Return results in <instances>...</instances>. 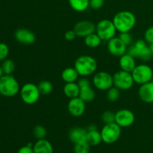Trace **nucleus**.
<instances>
[{
  "instance_id": "nucleus-1",
  "label": "nucleus",
  "mask_w": 153,
  "mask_h": 153,
  "mask_svg": "<svg viewBox=\"0 0 153 153\" xmlns=\"http://www.w3.org/2000/svg\"><path fill=\"white\" fill-rule=\"evenodd\" d=\"M112 21L117 31L122 33L130 32L135 25L137 19L132 12L129 10H121L114 15Z\"/></svg>"
},
{
  "instance_id": "nucleus-2",
  "label": "nucleus",
  "mask_w": 153,
  "mask_h": 153,
  "mask_svg": "<svg viewBox=\"0 0 153 153\" xmlns=\"http://www.w3.org/2000/svg\"><path fill=\"white\" fill-rule=\"evenodd\" d=\"M74 67L79 76L86 77L96 72L97 69V60L91 55H81L76 58Z\"/></svg>"
},
{
  "instance_id": "nucleus-3",
  "label": "nucleus",
  "mask_w": 153,
  "mask_h": 153,
  "mask_svg": "<svg viewBox=\"0 0 153 153\" xmlns=\"http://www.w3.org/2000/svg\"><path fill=\"white\" fill-rule=\"evenodd\" d=\"M127 53L131 55L134 58L146 62L152 59L153 57L149 46L145 40H137L135 43L127 49Z\"/></svg>"
},
{
  "instance_id": "nucleus-4",
  "label": "nucleus",
  "mask_w": 153,
  "mask_h": 153,
  "mask_svg": "<svg viewBox=\"0 0 153 153\" xmlns=\"http://www.w3.org/2000/svg\"><path fill=\"white\" fill-rule=\"evenodd\" d=\"M20 91L17 80L12 75H3L0 79V94L5 97L16 96Z\"/></svg>"
},
{
  "instance_id": "nucleus-5",
  "label": "nucleus",
  "mask_w": 153,
  "mask_h": 153,
  "mask_svg": "<svg viewBox=\"0 0 153 153\" xmlns=\"http://www.w3.org/2000/svg\"><path fill=\"white\" fill-rule=\"evenodd\" d=\"M20 97L22 102L27 105H34L39 100L40 93L35 84L28 82L20 88Z\"/></svg>"
},
{
  "instance_id": "nucleus-6",
  "label": "nucleus",
  "mask_w": 153,
  "mask_h": 153,
  "mask_svg": "<svg viewBox=\"0 0 153 153\" xmlns=\"http://www.w3.org/2000/svg\"><path fill=\"white\" fill-rule=\"evenodd\" d=\"M117 31L113 21L109 19H102L96 25V33L102 41H108L114 37Z\"/></svg>"
},
{
  "instance_id": "nucleus-7",
  "label": "nucleus",
  "mask_w": 153,
  "mask_h": 153,
  "mask_svg": "<svg viewBox=\"0 0 153 153\" xmlns=\"http://www.w3.org/2000/svg\"><path fill=\"white\" fill-rule=\"evenodd\" d=\"M131 75L134 83L141 85L152 80L153 70L147 64H138L131 72Z\"/></svg>"
},
{
  "instance_id": "nucleus-8",
  "label": "nucleus",
  "mask_w": 153,
  "mask_h": 153,
  "mask_svg": "<svg viewBox=\"0 0 153 153\" xmlns=\"http://www.w3.org/2000/svg\"><path fill=\"white\" fill-rule=\"evenodd\" d=\"M101 135L102 142L111 144L120 139L121 135V127L116 123L105 124L101 130Z\"/></svg>"
},
{
  "instance_id": "nucleus-9",
  "label": "nucleus",
  "mask_w": 153,
  "mask_h": 153,
  "mask_svg": "<svg viewBox=\"0 0 153 153\" xmlns=\"http://www.w3.org/2000/svg\"><path fill=\"white\" fill-rule=\"evenodd\" d=\"M114 86L120 91H128L134 85V82L131 73L119 70L113 76Z\"/></svg>"
},
{
  "instance_id": "nucleus-10",
  "label": "nucleus",
  "mask_w": 153,
  "mask_h": 153,
  "mask_svg": "<svg viewBox=\"0 0 153 153\" xmlns=\"http://www.w3.org/2000/svg\"><path fill=\"white\" fill-rule=\"evenodd\" d=\"M93 84L97 89L107 91L114 86L113 76L108 72H99L94 75Z\"/></svg>"
},
{
  "instance_id": "nucleus-11",
  "label": "nucleus",
  "mask_w": 153,
  "mask_h": 153,
  "mask_svg": "<svg viewBox=\"0 0 153 153\" xmlns=\"http://www.w3.org/2000/svg\"><path fill=\"white\" fill-rule=\"evenodd\" d=\"M135 121V116L128 109H121L115 113V123L121 128H127L133 125Z\"/></svg>"
},
{
  "instance_id": "nucleus-12",
  "label": "nucleus",
  "mask_w": 153,
  "mask_h": 153,
  "mask_svg": "<svg viewBox=\"0 0 153 153\" xmlns=\"http://www.w3.org/2000/svg\"><path fill=\"white\" fill-rule=\"evenodd\" d=\"M107 48L111 55L120 57L127 52V46L119 37H114L108 41Z\"/></svg>"
},
{
  "instance_id": "nucleus-13",
  "label": "nucleus",
  "mask_w": 153,
  "mask_h": 153,
  "mask_svg": "<svg viewBox=\"0 0 153 153\" xmlns=\"http://www.w3.org/2000/svg\"><path fill=\"white\" fill-rule=\"evenodd\" d=\"M73 30L77 37L85 38L87 36L96 32V25L92 21L82 20L75 25Z\"/></svg>"
},
{
  "instance_id": "nucleus-14",
  "label": "nucleus",
  "mask_w": 153,
  "mask_h": 153,
  "mask_svg": "<svg viewBox=\"0 0 153 153\" xmlns=\"http://www.w3.org/2000/svg\"><path fill=\"white\" fill-rule=\"evenodd\" d=\"M85 103L83 100L79 97L70 99L67 105L68 112L75 117H79L84 114L85 111Z\"/></svg>"
},
{
  "instance_id": "nucleus-15",
  "label": "nucleus",
  "mask_w": 153,
  "mask_h": 153,
  "mask_svg": "<svg viewBox=\"0 0 153 153\" xmlns=\"http://www.w3.org/2000/svg\"><path fill=\"white\" fill-rule=\"evenodd\" d=\"M14 37L16 41L25 45L32 44L36 40L34 33L26 28H19L16 30L15 31Z\"/></svg>"
},
{
  "instance_id": "nucleus-16",
  "label": "nucleus",
  "mask_w": 153,
  "mask_h": 153,
  "mask_svg": "<svg viewBox=\"0 0 153 153\" xmlns=\"http://www.w3.org/2000/svg\"><path fill=\"white\" fill-rule=\"evenodd\" d=\"M138 96L140 100L145 103H153V82H147L140 85L138 90Z\"/></svg>"
},
{
  "instance_id": "nucleus-17",
  "label": "nucleus",
  "mask_w": 153,
  "mask_h": 153,
  "mask_svg": "<svg viewBox=\"0 0 153 153\" xmlns=\"http://www.w3.org/2000/svg\"><path fill=\"white\" fill-rule=\"evenodd\" d=\"M88 130L82 127H74L69 131L68 137L73 143H79L86 140Z\"/></svg>"
},
{
  "instance_id": "nucleus-18",
  "label": "nucleus",
  "mask_w": 153,
  "mask_h": 153,
  "mask_svg": "<svg viewBox=\"0 0 153 153\" xmlns=\"http://www.w3.org/2000/svg\"><path fill=\"white\" fill-rule=\"evenodd\" d=\"M135 59L136 58H134V57L131 56V55H129L127 52L124 54L123 55L120 57L119 64L121 70L131 73L137 66Z\"/></svg>"
},
{
  "instance_id": "nucleus-19",
  "label": "nucleus",
  "mask_w": 153,
  "mask_h": 153,
  "mask_svg": "<svg viewBox=\"0 0 153 153\" xmlns=\"http://www.w3.org/2000/svg\"><path fill=\"white\" fill-rule=\"evenodd\" d=\"M34 153H54L53 146L49 140L46 139L37 140L33 146Z\"/></svg>"
},
{
  "instance_id": "nucleus-20",
  "label": "nucleus",
  "mask_w": 153,
  "mask_h": 153,
  "mask_svg": "<svg viewBox=\"0 0 153 153\" xmlns=\"http://www.w3.org/2000/svg\"><path fill=\"white\" fill-rule=\"evenodd\" d=\"M63 91L66 97L68 98H76V97H79L80 88L77 82H70V83L65 84L63 88Z\"/></svg>"
},
{
  "instance_id": "nucleus-21",
  "label": "nucleus",
  "mask_w": 153,
  "mask_h": 153,
  "mask_svg": "<svg viewBox=\"0 0 153 153\" xmlns=\"http://www.w3.org/2000/svg\"><path fill=\"white\" fill-rule=\"evenodd\" d=\"M79 76H80L75 67H67L64 69L61 73V78L65 83L76 82Z\"/></svg>"
},
{
  "instance_id": "nucleus-22",
  "label": "nucleus",
  "mask_w": 153,
  "mask_h": 153,
  "mask_svg": "<svg viewBox=\"0 0 153 153\" xmlns=\"http://www.w3.org/2000/svg\"><path fill=\"white\" fill-rule=\"evenodd\" d=\"M79 98L82 99L85 102H91L94 101L96 97V93L94 88H91V85L83 88H80Z\"/></svg>"
},
{
  "instance_id": "nucleus-23",
  "label": "nucleus",
  "mask_w": 153,
  "mask_h": 153,
  "mask_svg": "<svg viewBox=\"0 0 153 153\" xmlns=\"http://www.w3.org/2000/svg\"><path fill=\"white\" fill-rule=\"evenodd\" d=\"M86 141L88 142L91 146H98V145H100V143L102 142L101 132L99 131L97 129L88 131Z\"/></svg>"
},
{
  "instance_id": "nucleus-24",
  "label": "nucleus",
  "mask_w": 153,
  "mask_h": 153,
  "mask_svg": "<svg viewBox=\"0 0 153 153\" xmlns=\"http://www.w3.org/2000/svg\"><path fill=\"white\" fill-rule=\"evenodd\" d=\"M72 9L77 12L85 11L90 7V0H68Z\"/></svg>"
},
{
  "instance_id": "nucleus-25",
  "label": "nucleus",
  "mask_w": 153,
  "mask_h": 153,
  "mask_svg": "<svg viewBox=\"0 0 153 153\" xmlns=\"http://www.w3.org/2000/svg\"><path fill=\"white\" fill-rule=\"evenodd\" d=\"M102 41V39L96 32L85 37V44L88 48H92V49L99 47L101 45Z\"/></svg>"
},
{
  "instance_id": "nucleus-26",
  "label": "nucleus",
  "mask_w": 153,
  "mask_h": 153,
  "mask_svg": "<svg viewBox=\"0 0 153 153\" xmlns=\"http://www.w3.org/2000/svg\"><path fill=\"white\" fill-rule=\"evenodd\" d=\"M39 91L43 96H46L50 94L53 91V85L51 82L47 80H43L40 82L37 85Z\"/></svg>"
},
{
  "instance_id": "nucleus-27",
  "label": "nucleus",
  "mask_w": 153,
  "mask_h": 153,
  "mask_svg": "<svg viewBox=\"0 0 153 153\" xmlns=\"http://www.w3.org/2000/svg\"><path fill=\"white\" fill-rule=\"evenodd\" d=\"M4 75H11L15 70V63L11 59H5L1 65Z\"/></svg>"
},
{
  "instance_id": "nucleus-28",
  "label": "nucleus",
  "mask_w": 153,
  "mask_h": 153,
  "mask_svg": "<svg viewBox=\"0 0 153 153\" xmlns=\"http://www.w3.org/2000/svg\"><path fill=\"white\" fill-rule=\"evenodd\" d=\"M120 96V90L118 89L116 87L113 86L107 91V97L108 100L111 102H115L117 101Z\"/></svg>"
},
{
  "instance_id": "nucleus-29",
  "label": "nucleus",
  "mask_w": 153,
  "mask_h": 153,
  "mask_svg": "<svg viewBox=\"0 0 153 153\" xmlns=\"http://www.w3.org/2000/svg\"><path fill=\"white\" fill-rule=\"evenodd\" d=\"M91 145L85 140L74 144V153H89Z\"/></svg>"
},
{
  "instance_id": "nucleus-30",
  "label": "nucleus",
  "mask_w": 153,
  "mask_h": 153,
  "mask_svg": "<svg viewBox=\"0 0 153 153\" xmlns=\"http://www.w3.org/2000/svg\"><path fill=\"white\" fill-rule=\"evenodd\" d=\"M46 134H47L46 128L41 125L36 126L33 129V134L37 140L44 139L46 137Z\"/></svg>"
},
{
  "instance_id": "nucleus-31",
  "label": "nucleus",
  "mask_w": 153,
  "mask_h": 153,
  "mask_svg": "<svg viewBox=\"0 0 153 153\" xmlns=\"http://www.w3.org/2000/svg\"><path fill=\"white\" fill-rule=\"evenodd\" d=\"M102 121L105 124L112 123L115 122V113H114L111 111H105L103 112L101 117Z\"/></svg>"
},
{
  "instance_id": "nucleus-32",
  "label": "nucleus",
  "mask_w": 153,
  "mask_h": 153,
  "mask_svg": "<svg viewBox=\"0 0 153 153\" xmlns=\"http://www.w3.org/2000/svg\"><path fill=\"white\" fill-rule=\"evenodd\" d=\"M8 55V46L4 43H0V61H3L7 59Z\"/></svg>"
},
{
  "instance_id": "nucleus-33",
  "label": "nucleus",
  "mask_w": 153,
  "mask_h": 153,
  "mask_svg": "<svg viewBox=\"0 0 153 153\" xmlns=\"http://www.w3.org/2000/svg\"><path fill=\"white\" fill-rule=\"evenodd\" d=\"M119 37L127 46H129L133 40L132 36H131V34H130V32L120 33Z\"/></svg>"
},
{
  "instance_id": "nucleus-34",
  "label": "nucleus",
  "mask_w": 153,
  "mask_h": 153,
  "mask_svg": "<svg viewBox=\"0 0 153 153\" xmlns=\"http://www.w3.org/2000/svg\"><path fill=\"white\" fill-rule=\"evenodd\" d=\"M144 40L149 44H151V43H153V25L152 26L149 27L145 31Z\"/></svg>"
},
{
  "instance_id": "nucleus-35",
  "label": "nucleus",
  "mask_w": 153,
  "mask_h": 153,
  "mask_svg": "<svg viewBox=\"0 0 153 153\" xmlns=\"http://www.w3.org/2000/svg\"><path fill=\"white\" fill-rule=\"evenodd\" d=\"M105 4V0H90V7L94 10H99Z\"/></svg>"
},
{
  "instance_id": "nucleus-36",
  "label": "nucleus",
  "mask_w": 153,
  "mask_h": 153,
  "mask_svg": "<svg viewBox=\"0 0 153 153\" xmlns=\"http://www.w3.org/2000/svg\"><path fill=\"white\" fill-rule=\"evenodd\" d=\"M76 37H77V35H76L74 30H69V31H66L65 34H64V37L67 41H73L76 39Z\"/></svg>"
},
{
  "instance_id": "nucleus-37",
  "label": "nucleus",
  "mask_w": 153,
  "mask_h": 153,
  "mask_svg": "<svg viewBox=\"0 0 153 153\" xmlns=\"http://www.w3.org/2000/svg\"><path fill=\"white\" fill-rule=\"evenodd\" d=\"M77 83L78 85H79V88H83V87H86V86H89V85H91V82H90V80L85 77H82V79H79V80L78 81Z\"/></svg>"
},
{
  "instance_id": "nucleus-38",
  "label": "nucleus",
  "mask_w": 153,
  "mask_h": 153,
  "mask_svg": "<svg viewBox=\"0 0 153 153\" xmlns=\"http://www.w3.org/2000/svg\"><path fill=\"white\" fill-rule=\"evenodd\" d=\"M17 153H34V150H33L32 147H29L26 145V146L21 147L17 151Z\"/></svg>"
},
{
  "instance_id": "nucleus-39",
  "label": "nucleus",
  "mask_w": 153,
  "mask_h": 153,
  "mask_svg": "<svg viewBox=\"0 0 153 153\" xmlns=\"http://www.w3.org/2000/svg\"><path fill=\"white\" fill-rule=\"evenodd\" d=\"M149 49H150V50H151V52H152V54L153 55V43H151V44H149Z\"/></svg>"
},
{
  "instance_id": "nucleus-40",
  "label": "nucleus",
  "mask_w": 153,
  "mask_h": 153,
  "mask_svg": "<svg viewBox=\"0 0 153 153\" xmlns=\"http://www.w3.org/2000/svg\"><path fill=\"white\" fill-rule=\"evenodd\" d=\"M3 75H4V73H3V70L2 69H1V67L0 66V79H1V76H2Z\"/></svg>"
}]
</instances>
